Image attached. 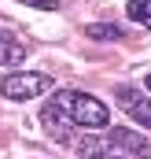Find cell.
Returning <instances> with one entry per match:
<instances>
[{"label":"cell","instance_id":"obj_8","mask_svg":"<svg viewBox=\"0 0 151 159\" xmlns=\"http://www.w3.org/2000/svg\"><path fill=\"white\" fill-rule=\"evenodd\" d=\"M125 15H129L136 26H148L151 30V0H129V4H125Z\"/></svg>","mask_w":151,"mask_h":159},{"label":"cell","instance_id":"obj_10","mask_svg":"<svg viewBox=\"0 0 151 159\" xmlns=\"http://www.w3.org/2000/svg\"><path fill=\"white\" fill-rule=\"evenodd\" d=\"M26 7H37V11H55L59 7V0H22Z\"/></svg>","mask_w":151,"mask_h":159},{"label":"cell","instance_id":"obj_1","mask_svg":"<svg viewBox=\"0 0 151 159\" xmlns=\"http://www.w3.org/2000/svg\"><path fill=\"white\" fill-rule=\"evenodd\" d=\"M52 104H59L74 126H85V129H107V122H111V111H107V104H100L96 96H88V93H74V89H63V93H55L52 96Z\"/></svg>","mask_w":151,"mask_h":159},{"label":"cell","instance_id":"obj_3","mask_svg":"<svg viewBox=\"0 0 151 159\" xmlns=\"http://www.w3.org/2000/svg\"><path fill=\"white\" fill-rule=\"evenodd\" d=\"M114 100H118V107H122L129 119H136L140 126L151 129V96L148 93H140V89H133V85H118V89H114Z\"/></svg>","mask_w":151,"mask_h":159},{"label":"cell","instance_id":"obj_9","mask_svg":"<svg viewBox=\"0 0 151 159\" xmlns=\"http://www.w3.org/2000/svg\"><path fill=\"white\" fill-rule=\"evenodd\" d=\"M88 37H92V41H122V26H111V22H92V26H88Z\"/></svg>","mask_w":151,"mask_h":159},{"label":"cell","instance_id":"obj_4","mask_svg":"<svg viewBox=\"0 0 151 159\" xmlns=\"http://www.w3.org/2000/svg\"><path fill=\"white\" fill-rule=\"evenodd\" d=\"M41 122H44V129H48V137L52 141H59V144H70V115L59 107V104H48L44 111H41Z\"/></svg>","mask_w":151,"mask_h":159},{"label":"cell","instance_id":"obj_5","mask_svg":"<svg viewBox=\"0 0 151 159\" xmlns=\"http://www.w3.org/2000/svg\"><path fill=\"white\" fill-rule=\"evenodd\" d=\"M114 148H118V144H114L111 133H88V137L74 141V152H77L81 159H107Z\"/></svg>","mask_w":151,"mask_h":159},{"label":"cell","instance_id":"obj_7","mask_svg":"<svg viewBox=\"0 0 151 159\" xmlns=\"http://www.w3.org/2000/svg\"><path fill=\"white\" fill-rule=\"evenodd\" d=\"M22 59H26V44L15 37V34L0 30V67H19Z\"/></svg>","mask_w":151,"mask_h":159},{"label":"cell","instance_id":"obj_11","mask_svg":"<svg viewBox=\"0 0 151 159\" xmlns=\"http://www.w3.org/2000/svg\"><path fill=\"white\" fill-rule=\"evenodd\" d=\"M107 159H125V156H114V152H111V156H107Z\"/></svg>","mask_w":151,"mask_h":159},{"label":"cell","instance_id":"obj_12","mask_svg":"<svg viewBox=\"0 0 151 159\" xmlns=\"http://www.w3.org/2000/svg\"><path fill=\"white\" fill-rule=\"evenodd\" d=\"M148 93H151V74H148Z\"/></svg>","mask_w":151,"mask_h":159},{"label":"cell","instance_id":"obj_2","mask_svg":"<svg viewBox=\"0 0 151 159\" xmlns=\"http://www.w3.org/2000/svg\"><path fill=\"white\" fill-rule=\"evenodd\" d=\"M52 89V78L48 74H37V70H19V74H4L0 81V96L4 100H33L41 93Z\"/></svg>","mask_w":151,"mask_h":159},{"label":"cell","instance_id":"obj_6","mask_svg":"<svg viewBox=\"0 0 151 159\" xmlns=\"http://www.w3.org/2000/svg\"><path fill=\"white\" fill-rule=\"evenodd\" d=\"M111 137H114V144L118 148H125V152H133L136 159H151V141L148 137H140V133H133V129H111Z\"/></svg>","mask_w":151,"mask_h":159}]
</instances>
